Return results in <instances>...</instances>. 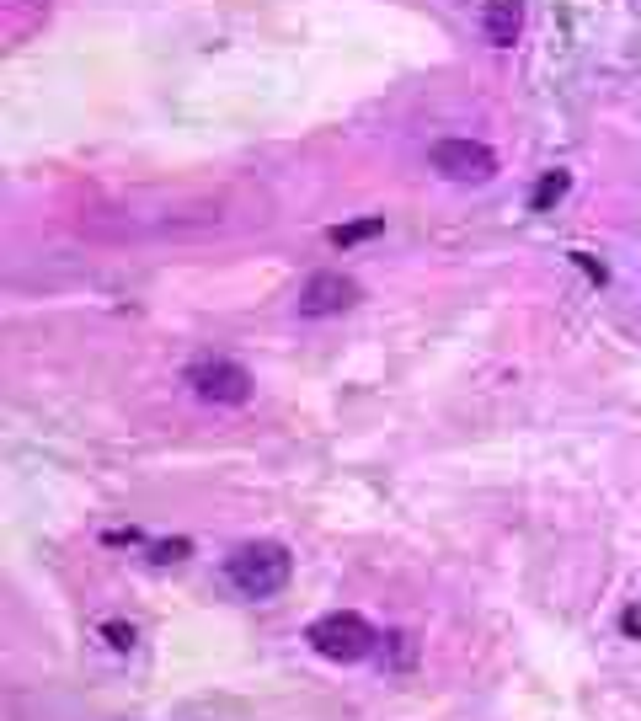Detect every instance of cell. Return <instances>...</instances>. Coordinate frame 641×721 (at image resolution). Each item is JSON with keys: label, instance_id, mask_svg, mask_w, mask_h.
<instances>
[{"label": "cell", "instance_id": "1", "mask_svg": "<svg viewBox=\"0 0 641 721\" xmlns=\"http://www.w3.org/2000/svg\"><path fill=\"white\" fill-rule=\"evenodd\" d=\"M289 572H294V556L273 540L241 545V551L225 561V577L236 583V593H246V599H273V593L289 583Z\"/></svg>", "mask_w": 641, "mask_h": 721}, {"label": "cell", "instance_id": "2", "mask_svg": "<svg viewBox=\"0 0 641 721\" xmlns=\"http://www.w3.org/2000/svg\"><path fill=\"white\" fill-rule=\"evenodd\" d=\"M305 641L326 657V663H364L380 636H374V625L364 615H353V609H332V615H321L316 625H310Z\"/></svg>", "mask_w": 641, "mask_h": 721}, {"label": "cell", "instance_id": "3", "mask_svg": "<svg viewBox=\"0 0 641 721\" xmlns=\"http://www.w3.org/2000/svg\"><path fill=\"white\" fill-rule=\"evenodd\" d=\"M187 385H193L198 401H214V406H246L252 401V374L225 353L193 358V364H187Z\"/></svg>", "mask_w": 641, "mask_h": 721}, {"label": "cell", "instance_id": "4", "mask_svg": "<svg viewBox=\"0 0 641 721\" xmlns=\"http://www.w3.org/2000/svg\"><path fill=\"white\" fill-rule=\"evenodd\" d=\"M428 161L449 182H492L497 177V155L481 145V139H439V145L428 150Z\"/></svg>", "mask_w": 641, "mask_h": 721}, {"label": "cell", "instance_id": "5", "mask_svg": "<svg viewBox=\"0 0 641 721\" xmlns=\"http://www.w3.org/2000/svg\"><path fill=\"white\" fill-rule=\"evenodd\" d=\"M348 305H358V284H353V278H342V273H316L300 289V316H310V321L342 316Z\"/></svg>", "mask_w": 641, "mask_h": 721}, {"label": "cell", "instance_id": "6", "mask_svg": "<svg viewBox=\"0 0 641 721\" xmlns=\"http://www.w3.org/2000/svg\"><path fill=\"white\" fill-rule=\"evenodd\" d=\"M524 33V0H481V38L492 49H513Z\"/></svg>", "mask_w": 641, "mask_h": 721}, {"label": "cell", "instance_id": "7", "mask_svg": "<svg viewBox=\"0 0 641 721\" xmlns=\"http://www.w3.org/2000/svg\"><path fill=\"white\" fill-rule=\"evenodd\" d=\"M567 187H572V171H545V177L535 182V193H529V209L535 214H551L561 198H567Z\"/></svg>", "mask_w": 641, "mask_h": 721}, {"label": "cell", "instance_id": "8", "mask_svg": "<svg viewBox=\"0 0 641 721\" xmlns=\"http://www.w3.org/2000/svg\"><path fill=\"white\" fill-rule=\"evenodd\" d=\"M380 230H385L380 214H374V219H353V225H337V230H332V246H342V252H348V246H358V241H374Z\"/></svg>", "mask_w": 641, "mask_h": 721}, {"label": "cell", "instance_id": "9", "mask_svg": "<svg viewBox=\"0 0 641 721\" xmlns=\"http://www.w3.org/2000/svg\"><path fill=\"white\" fill-rule=\"evenodd\" d=\"M187 551H193L187 540H166V545H155V551H150V561H155V567H166V561H187Z\"/></svg>", "mask_w": 641, "mask_h": 721}, {"label": "cell", "instance_id": "10", "mask_svg": "<svg viewBox=\"0 0 641 721\" xmlns=\"http://www.w3.org/2000/svg\"><path fill=\"white\" fill-rule=\"evenodd\" d=\"M102 631L113 636V647H118V652H129V647H134V625H118V620H113V625H102Z\"/></svg>", "mask_w": 641, "mask_h": 721}, {"label": "cell", "instance_id": "11", "mask_svg": "<svg viewBox=\"0 0 641 721\" xmlns=\"http://www.w3.org/2000/svg\"><path fill=\"white\" fill-rule=\"evenodd\" d=\"M572 262H577V268H583V273L593 278V284H604V278H609V273H604V262H593L588 252H572Z\"/></svg>", "mask_w": 641, "mask_h": 721}]
</instances>
